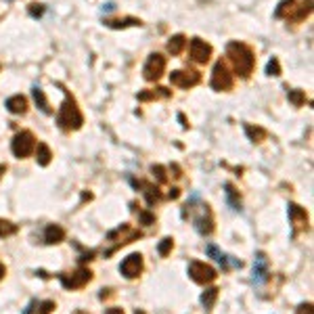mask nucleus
I'll return each instance as SVG.
<instances>
[{
    "instance_id": "nucleus-14",
    "label": "nucleus",
    "mask_w": 314,
    "mask_h": 314,
    "mask_svg": "<svg viewBox=\"0 0 314 314\" xmlns=\"http://www.w3.org/2000/svg\"><path fill=\"white\" fill-rule=\"evenodd\" d=\"M205 251H207V256H212L216 262H220L224 270L229 268V266H235V268H241V266H243V262H241V260H235L233 256H226V254H222V251L218 249V247L214 245V243H209V245L205 247Z\"/></svg>"
},
{
    "instance_id": "nucleus-2",
    "label": "nucleus",
    "mask_w": 314,
    "mask_h": 314,
    "mask_svg": "<svg viewBox=\"0 0 314 314\" xmlns=\"http://www.w3.org/2000/svg\"><path fill=\"white\" fill-rule=\"evenodd\" d=\"M82 121H84V118H82L80 109H78L76 101L72 97H67L65 103L61 105L59 113H57V124L63 130H78L82 126Z\"/></svg>"
},
{
    "instance_id": "nucleus-15",
    "label": "nucleus",
    "mask_w": 314,
    "mask_h": 314,
    "mask_svg": "<svg viewBox=\"0 0 314 314\" xmlns=\"http://www.w3.org/2000/svg\"><path fill=\"white\" fill-rule=\"evenodd\" d=\"M65 239V231L61 229L59 224H48L46 231H44V241L48 243V245H57V243H61Z\"/></svg>"
},
{
    "instance_id": "nucleus-37",
    "label": "nucleus",
    "mask_w": 314,
    "mask_h": 314,
    "mask_svg": "<svg viewBox=\"0 0 314 314\" xmlns=\"http://www.w3.org/2000/svg\"><path fill=\"white\" fill-rule=\"evenodd\" d=\"M30 13H32L34 17H40V15H42V8H32V11H30Z\"/></svg>"
},
{
    "instance_id": "nucleus-39",
    "label": "nucleus",
    "mask_w": 314,
    "mask_h": 314,
    "mask_svg": "<svg viewBox=\"0 0 314 314\" xmlns=\"http://www.w3.org/2000/svg\"><path fill=\"white\" fill-rule=\"evenodd\" d=\"M4 170H6V168H4V165H0V174H4Z\"/></svg>"
},
{
    "instance_id": "nucleus-16",
    "label": "nucleus",
    "mask_w": 314,
    "mask_h": 314,
    "mask_svg": "<svg viewBox=\"0 0 314 314\" xmlns=\"http://www.w3.org/2000/svg\"><path fill=\"white\" fill-rule=\"evenodd\" d=\"M6 109L15 113V116H19V113H25V109H28V103H25V99L21 97V94H15V97H8L6 99Z\"/></svg>"
},
{
    "instance_id": "nucleus-41",
    "label": "nucleus",
    "mask_w": 314,
    "mask_h": 314,
    "mask_svg": "<svg viewBox=\"0 0 314 314\" xmlns=\"http://www.w3.org/2000/svg\"><path fill=\"white\" fill-rule=\"evenodd\" d=\"M76 314H84V312H76Z\"/></svg>"
},
{
    "instance_id": "nucleus-40",
    "label": "nucleus",
    "mask_w": 314,
    "mask_h": 314,
    "mask_svg": "<svg viewBox=\"0 0 314 314\" xmlns=\"http://www.w3.org/2000/svg\"><path fill=\"white\" fill-rule=\"evenodd\" d=\"M134 314H145V312H143V310H136V312H134Z\"/></svg>"
},
{
    "instance_id": "nucleus-27",
    "label": "nucleus",
    "mask_w": 314,
    "mask_h": 314,
    "mask_svg": "<svg viewBox=\"0 0 314 314\" xmlns=\"http://www.w3.org/2000/svg\"><path fill=\"white\" fill-rule=\"evenodd\" d=\"M293 4H295V0H283V2L278 4V8L275 11V17H283L287 11H291Z\"/></svg>"
},
{
    "instance_id": "nucleus-31",
    "label": "nucleus",
    "mask_w": 314,
    "mask_h": 314,
    "mask_svg": "<svg viewBox=\"0 0 314 314\" xmlns=\"http://www.w3.org/2000/svg\"><path fill=\"white\" fill-rule=\"evenodd\" d=\"M151 172L155 174L159 182H165V170L161 168V165H151Z\"/></svg>"
},
{
    "instance_id": "nucleus-11",
    "label": "nucleus",
    "mask_w": 314,
    "mask_h": 314,
    "mask_svg": "<svg viewBox=\"0 0 314 314\" xmlns=\"http://www.w3.org/2000/svg\"><path fill=\"white\" fill-rule=\"evenodd\" d=\"M170 82L174 86H180V88H193V86H197L199 82H201V76H199L197 72H172L170 74Z\"/></svg>"
},
{
    "instance_id": "nucleus-7",
    "label": "nucleus",
    "mask_w": 314,
    "mask_h": 314,
    "mask_svg": "<svg viewBox=\"0 0 314 314\" xmlns=\"http://www.w3.org/2000/svg\"><path fill=\"white\" fill-rule=\"evenodd\" d=\"M163 69H165V59L159 52H153V55H149V59H147V63L143 67V76H145V80H149V82L159 80Z\"/></svg>"
},
{
    "instance_id": "nucleus-4",
    "label": "nucleus",
    "mask_w": 314,
    "mask_h": 314,
    "mask_svg": "<svg viewBox=\"0 0 314 314\" xmlns=\"http://www.w3.org/2000/svg\"><path fill=\"white\" fill-rule=\"evenodd\" d=\"M90 278H92V273L88 268H78L74 275H65V273H61L59 275V281L61 285L65 287V289H82L84 285H88L90 283Z\"/></svg>"
},
{
    "instance_id": "nucleus-34",
    "label": "nucleus",
    "mask_w": 314,
    "mask_h": 314,
    "mask_svg": "<svg viewBox=\"0 0 314 314\" xmlns=\"http://www.w3.org/2000/svg\"><path fill=\"white\" fill-rule=\"evenodd\" d=\"M34 308H36V300H32L28 306H25V310H23V314H32L34 312Z\"/></svg>"
},
{
    "instance_id": "nucleus-21",
    "label": "nucleus",
    "mask_w": 314,
    "mask_h": 314,
    "mask_svg": "<svg viewBox=\"0 0 314 314\" xmlns=\"http://www.w3.org/2000/svg\"><path fill=\"white\" fill-rule=\"evenodd\" d=\"M218 287H209V289H205L203 293H201V304L205 308H212L214 306V302H216V298H218Z\"/></svg>"
},
{
    "instance_id": "nucleus-26",
    "label": "nucleus",
    "mask_w": 314,
    "mask_h": 314,
    "mask_svg": "<svg viewBox=\"0 0 314 314\" xmlns=\"http://www.w3.org/2000/svg\"><path fill=\"white\" fill-rule=\"evenodd\" d=\"M289 101L295 105V107H302L306 103V97H304L302 90H289Z\"/></svg>"
},
{
    "instance_id": "nucleus-1",
    "label": "nucleus",
    "mask_w": 314,
    "mask_h": 314,
    "mask_svg": "<svg viewBox=\"0 0 314 314\" xmlns=\"http://www.w3.org/2000/svg\"><path fill=\"white\" fill-rule=\"evenodd\" d=\"M226 55H229L231 63L235 65V72L241 78H247L254 72V52H251L249 46L241 44V42H231L226 46Z\"/></svg>"
},
{
    "instance_id": "nucleus-29",
    "label": "nucleus",
    "mask_w": 314,
    "mask_h": 314,
    "mask_svg": "<svg viewBox=\"0 0 314 314\" xmlns=\"http://www.w3.org/2000/svg\"><path fill=\"white\" fill-rule=\"evenodd\" d=\"M266 74H268V76H281V65H278V61H276V59H273V61L268 63Z\"/></svg>"
},
{
    "instance_id": "nucleus-6",
    "label": "nucleus",
    "mask_w": 314,
    "mask_h": 314,
    "mask_svg": "<svg viewBox=\"0 0 314 314\" xmlns=\"http://www.w3.org/2000/svg\"><path fill=\"white\" fill-rule=\"evenodd\" d=\"M209 86H212L214 90H229L233 86V76L229 72V67H226V63H222V61H218V63L214 65Z\"/></svg>"
},
{
    "instance_id": "nucleus-36",
    "label": "nucleus",
    "mask_w": 314,
    "mask_h": 314,
    "mask_svg": "<svg viewBox=\"0 0 314 314\" xmlns=\"http://www.w3.org/2000/svg\"><path fill=\"white\" fill-rule=\"evenodd\" d=\"M178 195H180L178 189H172V191H170V199H178Z\"/></svg>"
},
{
    "instance_id": "nucleus-22",
    "label": "nucleus",
    "mask_w": 314,
    "mask_h": 314,
    "mask_svg": "<svg viewBox=\"0 0 314 314\" xmlns=\"http://www.w3.org/2000/svg\"><path fill=\"white\" fill-rule=\"evenodd\" d=\"M145 199H147V203H149V205H153V203L159 201L161 195H159V191H157V187L145 185Z\"/></svg>"
},
{
    "instance_id": "nucleus-32",
    "label": "nucleus",
    "mask_w": 314,
    "mask_h": 314,
    "mask_svg": "<svg viewBox=\"0 0 314 314\" xmlns=\"http://www.w3.org/2000/svg\"><path fill=\"white\" fill-rule=\"evenodd\" d=\"M295 314H314L312 304H310V302H308V304H300V306L295 308Z\"/></svg>"
},
{
    "instance_id": "nucleus-20",
    "label": "nucleus",
    "mask_w": 314,
    "mask_h": 314,
    "mask_svg": "<svg viewBox=\"0 0 314 314\" xmlns=\"http://www.w3.org/2000/svg\"><path fill=\"white\" fill-rule=\"evenodd\" d=\"M34 101H36V105L40 107L42 113H50L48 101H46V97H44V92H42V88H38V86H34Z\"/></svg>"
},
{
    "instance_id": "nucleus-10",
    "label": "nucleus",
    "mask_w": 314,
    "mask_h": 314,
    "mask_svg": "<svg viewBox=\"0 0 314 314\" xmlns=\"http://www.w3.org/2000/svg\"><path fill=\"white\" fill-rule=\"evenodd\" d=\"M189 55L193 61H197V63H205V61L212 57V46H209L207 42H203L201 38H193L189 44Z\"/></svg>"
},
{
    "instance_id": "nucleus-3",
    "label": "nucleus",
    "mask_w": 314,
    "mask_h": 314,
    "mask_svg": "<svg viewBox=\"0 0 314 314\" xmlns=\"http://www.w3.org/2000/svg\"><path fill=\"white\" fill-rule=\"evenodd\" d=\"M34 149H36V138H34L32 132H28V130H23V132L15 134L13 143H11V151L15 157H19V159H23V157H28Z\"/></svg>"
},
{
    "instance_id": "nucleus-5",
    "label": "nucleus",
    "mask_w": 314,
    "mask_h": 314,
    "mask_svg": "<svg viewBox=\"0 0 314 314\" xmlns=\"http://www.w3.org/2000/svg\"><path fill=\"white\" fill-rule=\"evenodd\" d=\"M189 276L193 278L195 283H199V285H205V283H212V281H216V270L212 268V266H207L205 262H191L189 264Z\"/></svg>"
},
{
    "instance_id": "nucleus-19",
    "label": "nucleus",
    "mask_w": 314,
    "mask_h": 314,
    "mask_svg": "<svg viewBox=\"0 0 314 314\" xmlns=\"http://www.w3.org/2000/svg\"><path fill=\"white\" fill-rule=\"evenodd\" d=\"M226 199H229V205L235 209V212H241V199L237 195V191H235L233 185H226Z\"/></svg>"
},
{
    "instance_id": "nucleus-8",
    "label": "nucleus",
    "mask_w": 314,
    "mask_h": 314,
    "mask_svg": "<svg viewBox=\"0 0 314 314\" xmlns=\"http://www.w3.org/2000/svg\"><path fill=\"white\" fill-rule=\"evenodd\" d=\"M197 212L195 216H191L193 218V224H195V229L197 233H201V235H209L214 231V220H212V212H209V207L205 203H199L197 207Z\"/></svg>"
},
{
    "instance_id": "nucleus-28",
    "label": "nucleus",
    "mask_w": 314,
    "mask_h": 314,
    "mask_svg": "<svg viewBox=\"0 0 314 314\" xmlns=\"http://www.w3.org/2000/svg\"><path fill=\"white\" fill-rule=\"evenodd\" d=\"M109 28H126V25H141L138 19H124V21H107Z\"/></svg>"
},
{
    "instance_id": "nucleus-17",
    "label": "nucleus",
    "mask_w": 314,
    "mask_h": 314,
    "mask_svg": "<svg viewBox=\"0 0 314 314\" xmlns=\"http://www.w3.org/2000/svg\"><path fill=\"white\" fill-rule=\"evenodd\" d=\"M187 44V38L182 36V34H176V36H172L170 42H168V50L172 52V55H178V52H182V48H185Z\"/></svg>"
},
{
    "instance_id": "nucleus-33",
    "label": "nucleus",
    "mask_w": 314,
    "mask_h": 314,
    "mask_svg": "<svg viewBox=\"0 0 314 314\" xmlns=\"http://www.w3.org/2000/svg\"><path fill=\"white\" fill-rule=\"evenodd\" d=\"M138 218H141V222H143V224H147V226L155 222V216H153V214H149V212H141V214H138Z\"/></svg>"
},
{
    "instance_id": "nucleus-38",
    "label": "nucleus",
    "mask_w": 314,
    "mask_h": 314,
    "mask_svg": "<svg viewBox=\"0 0 314 314\" xmlns=\"http://www.w3.org/2000/svg\"><path fill=\"white\" fill-rule=\"evenodd\" d=\"M4 275H6V268H4V266H2V264H0V278H2V276H4Z\"/></svg>"
},
{
    "instance_id": "nucleus-12",
    "label": "nucleus",
    "mask_w": 314,
    "mask_h": 314,
    "mask_svg": "<svg viewBox=\"0 0 314 314\" xmlns=\"http://www.w3.org/2000/svg\"><path fill=\"white\" fill-rule=\"evenodd\" d=\"M289 220L293 226V235H298L300 231H308V214L300 205L289 203Z\"/></svg>"
},
{
    "instance_id": "nucleus-23",
    "label": "nucleus",
    "mask_w": 314,
    "mask_h": 314,
    "mask_svg": "<svg viewBox=\"0 0 314 314\" xmlns=\"http://www.w3.org/2000/svg\"><path fill=\"white\" fill-rule=\"evenodd\" d=\"M17 231H19V229H17V224L0 218V237H11V235H15Z\"/></svg>"
},
{
    "instance_id": "nucleus-35",
    "label": "nucleus",
    "mask_w": 314,
    "mask_h": 314,
    "mask_svg": "<svg viewBox=\"0 0 314 314\" xmlns=\"http://www.w3.org/2000/svg\"><path fill=\"white\" fill-rule=\"evenodd\" d=\"M105 314H124V310H121V308H107Z\"/></svg>"
},
{
    "instance_id": "nucleus-24",
    "label": "nucleus",
    "mask_w": 314,
    "mask_h": 314,
    "mask_svg": "<svg viewBox=\"0 0 314 314\" xmlns=\"http://www.w3.org/2000/svg\"><path fill=\"white\" fill-rule=\"evenodd\" d=\"M172 247H174V239L172 237H165V239H161L159 245H157V254H159L161 258H165L172 251Z\"/></svg>"
},
{
    "instance_id": "nucleus-9",
    "label": "nucleus",
    "mask_w": 314,
    "mask_h": 314,
    "mask_svg": "<svg viewBox=\"0 0 314 314\" xmlns=\"http://www.w3.org/2000/svg\"><path fill=\"white\" fill-rule=\"evenodd\" d=\"M119 273L126 278H136L143 273V256L141 254H130L128 258H124L119 266Z\"/></svg>"
},
{
    "instance_id": "nucleus-30",
    "label": "nucleus",
    "mask_w": 314,
    "mask_h": 314,
    "mask_svg": "<svg viewBox=\"0 0 314 314\" xmlns=\"http://www.w3.org/2000/svg\"><path fill=\"white\" fill-rule=\"evenodd\" d=\"M55 308H57V306H55V302H50V300H48V302H42V304H40V312H38V314H50Z\"/></svg>"
},
{
    "instance_id": "nucleus-13",
    "label": "nucleus",
    "mask_w": 314,
    "mask_h": 314,
    "mask_svg": "<svg viewBox=\"0 0 314 314\" xmlns=\"http://www.w3.org/2000/svg\"><path fill=\"white\" fill-rule=\"evenodd\" d=\"M268 281V258L264 251H258L254 260V283L262 285Z\"/></svg>"
},
{
    "instance_id": "nucleus-18",
    "label": "nucleus",
    "mask_w": 314,
    "mask_h": 314,
    "mask_svg": "<svg viewBox=\"0 0 314 314\" xmlns=\"http://www.w3.org/2000/svg\"><path fill=\"white\" fill-rule=\"evenodd\" d=\"M50 157H52V153H50L48 147L44 143H38V147H36V159H38V163L40 165H48L50 163Z\"/></svg>"
},
{
    "instance_id": "nucleus-25",
    "label": "nucleus",
    "mask_w": 314,
    "mask_h": 314,
    "mask_svg": "<svg viewBox=\"0 0 314 314\" xmlns=\"http://www.w3.org/2000/svg\"><path fill=\"white\" fill-rule=\"evenodd\" d=\"M245 132H247V136L251 138V141H256V143H260L262 138L266 136V132L262 128H254V126H245Z\"/></svg>"
}]
</instances>
